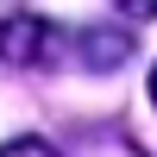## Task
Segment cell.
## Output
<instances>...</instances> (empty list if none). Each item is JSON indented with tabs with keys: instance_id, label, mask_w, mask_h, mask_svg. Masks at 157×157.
Segmentation results:
<instances>
[{
	"instance_id": "6da1fadb",
	"label": "cell",
	"mask_w": 157,
	"mask_h": 157,
	"mask_svg": "<svg viewBox=\"0 0 157 157\" xmlns=\"http://www.w3.org/2000/svg\"><path fill=\"white\" fill-rule=\"evenodd\" d=\"M57 25L50 19H38V13H19V19H6L0 25V57L13 63V69H32V63H50L57 57Z\"/></svg>"
},
{
	"instance_id": "7a4b0ae2",
	"label": "cell",
	"mask_w": 157,
	"mask_h": 157,
	"mask_svg": "<svg viewBox=\"0 0 157 157\" xmlns=\"http://www.w3.org/2000/svg\"><path fill=\"white\" fill-rule=\"evenodd\" d=\"M0 157H63V151L44 138H13V145H0Z\"/></svg>"
},
{
	"instance_id": "3957f363",
	"label": "cell",
	"mask_w": 157,
	"mask_h": 157,
	"mask_svg": "<svg viewBox=\"0 0 157 157\" xmlns=\"http://www.w3.org/2000/svg\"><path fill=\"white\" fill-rule=\"evenodd\" d=\"M151 101H157V69H151Z\"/></svg>"
}]
</instances>
